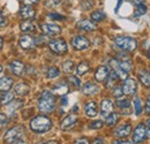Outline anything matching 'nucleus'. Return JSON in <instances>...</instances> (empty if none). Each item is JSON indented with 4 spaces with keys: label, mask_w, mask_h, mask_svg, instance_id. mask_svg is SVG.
Instances as JSON below:
<instances>
[{
    "label": "nucleus",
    "mask_w": 150,
    "mask_h": 144,
    "mask_svg": "<svg viewBox=\"0 0 150 144\" xmlns=\"http://www.w3.org/2000/svg\"><path fill=\"white\" fill-rule=\"evenodd\" d=\"M52 126H53L52 120L46 115H37L33 118L30 121V129L37 134L47 133L49 130H51Z\"/></svg>",
    "instance_id": "obj_1"
},
{
    "label": "nucleus",
    "mask_w": 150,
    "mask_h": 144,
    "mask_svg": "<svg viewBox=\"0 0 150 144\" xmlns=\"http://www.w3.org/2000/svg\"><path fill=\"white\" fill-rule=\"evenodd\" d=\"M56 108V98L54 95L50 91H43L38 98V109L42 113H51Z\"/></svg>",
    "instance_id": "obj_2"
},
{
    "label": "nucleus",
    "mask_w": 150,
    "mask_h": 144,
    "mask_svg": "<svg viewBox=\"0 0 150 144\" xmlns=\"http://www.w3.org/2000/svg\"><path fill=\"white\" fill-rule=\"evenodd\" d=\"M114 44L117 47L124 50V51H135L137 47V42L135 38L129 36H118L114 38Z\"/></svg>",
    "instance_id": "obj_3"
},
{
    "label": "nucleus",
    "mask_w": 150,
    "mask_h": 144,
    "mask_svg": "<svg viewBox=\"0 0 150 144\" xmlns=\"http://www.w3.org/2000/svg\"><path fill=\"white\" fill-rule=\"evenodd\" d=\"M24 135V127L23 126H15L6 131L4 135V141L6 143H13L16 141H21V138Z\"/></svg>",
    "instance_id": "obj_4"
},
{
    "label": "nucleus",
    "mask_w": 150,
    "mask_h": 144,
    "mask_svg": "<svg viewBox=\"0 0 150 144\" xmlns=\"http://www.w3.org/2000/svg\"><path fill=\"white\" fill-rule=\"evenodd\" d=\"M49 47L52 52H54L57 54H64L68 51L67 43L62 38H57V39L50 40L49 42Z\"/></svg>",
    "instance_id": "obj_5"
},
{
    "label": "nucleus",
    "mask_w": 150,
    "mask_h": 144,
    "mask_svg": "<svg viewBox=\"0 0 150 144\" xmlns=\"http://www.w3.org/2000/svg\"><path fill=\"white\" fill-rule=\"evenodd\" d=\"M146 136H147V128L144 126V124H139L137 126L135 127L134 131H133V136H132L133 143L139 144L141 142H143Z\"/></svg>",
    "instance_id": "obj_6"
},
{
    "label": "nucleus",
    "mask_w": 150,
    "mask_h": 144,
    "mask_svg": "<svg viewBox=\"0 0 150 144\" xmlns=\"http://www.w3.org/2000/svg\"><path fill=\"white\" fill-rule=\"evenodd\" d=\"M72 46L77 51H83L90 46V42L87 37L82 36V35H77L72 39Z\"/></svg>",
    "instance_id": "obj_7"
},
{
    "label": "nucleus",
    "mask_w": 150,
    "mask_h": 144,
    "mask_svg": "<svg viewBox=\"0 0 150 144\" xmlns=\"http://www.w3.org/2000/svg\"><path fill=\"white\" fill-rule=\"evenodd\" d=\"M40 30L43 34L47 36H56L61 32V27L54 23H42L40 24Z\"/></svg>",
    "instance_id": "obj_8"
},
{
    "label": "nucleus",
    "mask_w": 150,
    "mask_h": 144,
    "mask_svg": "<svg viewBox=\"0 0 150 144\" xmlns=\"http://www.w3.org/2000/svg\"><path fill=\"white\" fill-rule=\"evenodd\" d=\"M110 68L105 65H102L99 67H97V69L95 71V80L98 82V83H103L108 80V77L110 76Z\"/></svg>",
    "instance_id": "obj_9"
},
{
    "label": "nucleus",
    "mask_w": 150,
    "mask_h": 144,
    "mask_svg": "<svg viewBox=\"0 0 150 144\" xmlns=\"http://www.w3.org/2000/svg\"><path fill=\"white\" fill-rule=\"evenodd\" d=\"M109 65L111 66L113 72L117 74L118 78H120V80H126V78H127L128 73L126 72V71H124V68L121 67V65H120V62H119L118 59H111V60L109 61Z\"/></svg>",
    "instance_id": "obj_10"
},
{
    "label": "nucleus",
    "mask_w": 150,
    "mask_h": 144,
    "mask_svg": "<svg viewBox=\"0 0 150 144\" xmlns=\"http://www.w3.org/2000/svg\"><path fill=\"white\" fill-rule=\"evenodd\" d=\"M137 90V83L134 78H126L122 85V92L126 96H134Z\"/></svg>",
    "instance_id": "obj_11"
},
{
    "label": "nucleus",
    "mask_w": 150,
    "mask_h": 144,
    "mask_svg": "<svg viewBox=\"0 0 150 144\" xmlns=\"http://www.w3.org/2000/svg\"><path fill=\"white\" fill-rule=\"evenodd\" d=\"M19 45L21 49L23 50H30L34 49L36 45V38H34L30 35H23L20 37L19 39Z\"/></svg>",
    "instance_id": "obj_12"
},
{
    "label": "nucleus",
    "mask_w": 150,
    "mask_h": 144,
    "mask_svg": "<svg viewBox=\"0 0 150 144\" xmlns=\"http://www.w3.org/2000/svg\"><path fill=\"white\" fill-rule=\"evenodd\" d=\"M76 28L81 31H86V32H90V31H94L96 30V23H95L93 20H81L76 23Z\"/></svg>",
    "instance_id": "obj_13"
},
{
    "label": "nucleus",
    "mask_w": 150,
    "mask_h": 144,
    "mask_svg": "<svg viewBox=\"0 0 150 144\" xmlns=\"http://www.w3.org/2000/svg\"><path fill=\"white\" fill-rule=\"evenodd\" d=\"M9 69L16 76H22L25 72V65L20 60H13L9 62Z\"/></svg>",
    "instance_id": "obj_14"
},
{
    "label": "nucleus",
    "mask_w": 150,
    "mask_h": 144,
    "mask_svg": "<svg viewBox=\"0 0 150 144\" xmlns=\"http://www.w3.org/2000/svg\"><path fill=\"white\" fill-rule=\"evenodd\" d=\"M76 122H77V116L75 114H69L62 119V121L60 124V128L62 130H68V129L73 128L76 125Z\"/></svg>",
    "instance_id": "obj_15"
},
{
    "label": "nucleus",
    "mask_w": 150,
    "mask_h": 144,
    "mask_svg": "<svg viewBox=\"0 0 150 144\" xmlns=\"http://www.w3.org/2000/svg\"><path fill=\"white\" fill-rule=\"evenodd\" d=\"M113 112V102L109 98H104L100 103V114L103 116H108Z\"/></svg>",
    "instance_id": "obj_16"
},
{
    "label": "nucleus",
    "mask_w": 150,
    "mask_h": 144,
    "mask_svg": "<svg viewBox=\"0 0 150 144\" xmlns=\"http://www.w3.org/2000/svg\"><path fill=\"white\" fill-rule=\"evenodd\" d=\"M20 15L23 18H25V20H31V18H35L36 11H35V8L31 5H25V6H22L21 7Z\"/></svg>",
    "instance_id": "obj_17"
},
{
    "label": "nucleus",
    "mask_w": 150,
    "mask_h": 144,
    "mask_svg": "<svg viewBox=\"0 0 150 144\" xmlns=\"http://www.w3.org/2000/svg\"><path fill=\"white\" fill-rule=\"evenodd\" d=\"M132 131V126L131 124H124L121 126H119L118 128H115L114 130V135L117 137H120V138H124V137H127Z\"/></svg>",
    "instance_id": "obj_18"
},
{
    "label": "nucleus",
    "mask_w": 150,
    "mask_h": 144,
    "mask_svg": "<svg viewBox=\"0 0 150 144\" xmlns=\"http://www.w3.org/2000/svg\"><path fill=\"white\" fill-rule=\"evenodd\" d=\"M82 92L87 96H95L99 92V87L97 84L93 83V82H87L82 87Z\"/></svg>",
    "instance_id": "obj_19"
},
{
    "label": "nucleus",
    "mask_w": 150,
    "mask_h": 144,
    "mask_svg": "<svg viewBox=\"0 0 150 144\" xmlns=\"http://www.w3.org/2000/svg\"><path fill=\"white\" fill-rule=\"evenodd\" d=\"M84 113H86V115L89 116V118H95V116L98 114L97 104H96L95 102H93V100L88 102V103L84 105Z\"/></svg>",
    "instance_id": "obj_20"
},
{
    "label": "nucleus",
    "mask_w": 150,
    "mask_h": 144,
    "mask_svg": "<svg viewBox=\"0 0 150 144\" xmlns=\"http://www.w3.org/2000/svg\"><path fill=\"white\" fill-rule=\"evenodd\" d=\"M13 78L9 76H4L0 78V91L1 92H7L11 90V88L13 87Z\"/></svg>",
    "instance_id": "obj_21"
},
{
    "label": "nucleus",
    "mask_w": 150,
    "mask_h": 144,
    "mask_svg": "<svg viewBox=\"0 0 150 144\" xmlns=\"http://www.w3.org/2000/svg\"><path fill=\"white\" fill-rule=\"evenodd\" d=\"M35 29H36V25L31 20H25L20 23V30L23 32H33L35 31Z\"/></svg>",
    "instance_id": "obj_22"
},
{
    "label": "nucleus",
    "mask_w": 150,
    "mask_h": 144,
    "mask_svg": "<svg viewBox=\"0 0 150 144\" xmlns=\"http://www.w3.org/2000/svg\"><path fill=\"white\" fill-rule=\"evenodd\" d=\"M15 99V91H7L0 97V105H8Z\"/></svg>",
    "instance_id": "obj_23"
},
{
    "label": "nucleus",
    "mask_w": 150,
    "mask_h": 144,
    "mask_svg": "<svg viewBox=\"0 0 150 144\" xmlns=\"http://www.w3.org/2000/svg\"><path fill=\"white\" fill-rule=\"evenodd\" d=\"M15 95H18V96H25V95H28L29 93V91H30V87L27 84V83H24V82H21L19 84H16L15 85Z\"/></svg>",
    "instance_id": "obj_24"
},
{
    "label": "nucleus",
    "mask_w": 150,
    "mask_h": 144,
    "mask_svg": "<svg viewBox=\"0 0 150 144\" xmlns=\"http://www.w3.org/2000/svg\"><path fill=\"white\" fill-rule=\"evenodd\" d=\"M139 80L146 88H150V72L149 71H141L139 74Z\"/></svg>",
    "instance_id": "obj_25"
},
{
    "label": "nucleus",
    "mask_w": 150,
    "mask_h": 144,
    "mask_svg": "<svg viewBox=\"0 0 150 144\" xmlns=\"http://www.w3.org/2000/svg\"><path fill=\"white\" fill-rule=\"evenodd\" d=\"M69 90V87H68V84L67 83H64V82H60V83H58L56 87L53 88V92H56L58 95H60V96H64V95H66L67 92Z\"/></svg>",
    "instance_id": "obj_26"
},
{
    "label": "nucleus",
    "mask_w": 150,
    "mask_h": 144,
    "mask_svg": "<svg viewBox=\"0 0 150 144\" xmlns=\"http://www.w3.org/2000/svg\"><path fill=\"white\" fill-rule=\"evenodd\" d=\"M89 69H90L89 64H88L87 61H82V62H80V64L77 65V67H76V74H77L79 76H82V75H84V74H87V73L89 72Z\"/></svg>",
    "instance_id": "obj_27"
},
{
    "label": "nucleus",
    "mask_w": 150,
    "mask_h": 144,
    "mask_svg": "<svg viewBox=\"0 0 150 144\" xmlns=\"http://www.w3.org/2000/svg\"><path fill=\"white\" fill-rule=\"evenodd\" d=\"M23 104H24V102L22 100V99H14L11 104H8V111H9V113L12 114L13 112H15L16 109H19L23 106Z\"/></svg>",
    "instance_id": "obj_28"
},
{
    "label": "nucleus",
    "mask_w": 150,
    "mask_h": 144,
    "mask_svg": "<svg viewBox=\"0 0 150 144\" xmlns=\"http://www.w3.org/2000/svg\"><path fill=\"white\" fill-rule=\"evenodd\" d=\"M119 118H120V115H119L118 113L112 112L111 114H109V115L105 118V124H106L108 126H114V125L119 121Z\"/></svg>",
    "instance_id": "obj_29"
},
{
    "label": "nucleus",
    "mask_w": 150,
    "mask_h": 144,
    "mask_svg": "<svg viewBox=\"0 0 150 144\" xmlns=\"http://www.w3.org/2000/svg\"><path fill=\"white\" fill-rule=\"evenodd\" d=\"M115 105L121 109H126V108H129L131 106V100L128 98H118L115 102Z\"/></svg>",
    "instance_id": "obj_30"
},
{
    "label": "nucleus",
    "mask_w": 150,
    "mask_h": 144,
    "mask_svg": "<svg viewBox=\"0 0 150 144\" xmlns=\"http://www.w3.org/2000/svg\"><path fill=\"white\" fill-rule=\"evenodd\" d=\"M61 67H62V71L65 73H67V74H71V73L74 71V61H72V60H66V61H64L62 62V65H61Z\"/></svg>",
    "instance_id": "obj_31"
},
{
    "label": "nucleus",
    "mask_w": 150,
    "mask_h": 144,
    "mask_svg": "<svg viewBox=\"0 0 150 144\" xmlns=\"http://www.w3.org/2000/svg\"><path fill=\"white\" fill-rule=\"evenodd\" d=\"M90 18L91 20L94 21V22H102L104 18H105V14H104V12L103 11H95L91 13V15H90Z\"/></svg>",
    "instance_id": "obj_32"
},
{
    "label": "nucleus",
    "mask_w": 150,
    "mask_h": 144,
    "mask_svg": "<svg viewBox=\"0 0 150 144\" xmlns=\"http://www.w3.org/2000/svg\"><path fill=\"white\" fill-rule=\"evenodd\" d=\"M147 13V6L144 4H139L134 11V16H142Z\"/></svg>",
    "instance_id": "obj_33"
},
{
    "label": "nucleus",
    "mask_w": 150,
    "mask_h": 144,
    "mask_svg": "<svg viewBox=\"0 0 150 144\" xmlns=\"http://www.w3.org/2000/svg\"><path fill=\"white\" fill-rule=\"evenodd\" d=\"M60 75V71L57 68L56 66H52V67H50L49 69H47V72H46V76H47V78H56Z\"/></svg>",
    "instance_id": "obj_34"
},
{
    "label": "nucleus",
    "mask_w": 150,
    "mask_h": 144,
    "mask_svg": "<svg viewBox=\"0 0 150 144\" xmlns=\"http://www.w3.org/2000/svg\"><path fill=\"white\" fill-rule=\"evenodd\" d=\"M133 104H134V111H135V114H136V115H140V114L142 113V103H141L140 98H137V97H136V98L134 99Z\"/></svg>",
    "instance_id": "obj_35"
},
{
    "label": "nucleus",
    "mask_w": 150,
    "mask_h": 144,
    "mask_svg": "<svg viewBox=\"0 0 150 144\" xmlns=\"http://www.w3.org/2000/svg\"><path fill=\"white\" fill-rule=\"evenodd\" d=\"M68 82L74 85L75 88H80L81 87V80L77 77V75H69L68 76Z\"/></svg>",
    "instance_id": "obj_36"
},
{
    "label": "nucleus",
    "mask_w": 150,
    "mask_h": 144,
    "mask_svg": "<svg viewBox=\"0 0 150 144\" xmlns=\"http://www.w3.org/2000/svg\"><path fill=\"white\" fill-rule=\"evenodd\" d=\"M117 77H118V76H117V74H115L114 72H112L111 74H110V76H109V77H108V80L105 81V82H106V84H105V85H106V88H111V87L114 85V82H115Z\"/></svg>",
    "instance_id": "obj_37"
},
{
    "label": "nucleus",
    "mask_w": 150,
    "mask_h": 144,
    "mask_svg": "<svg viewBox=\"0 0 150 144\" xmlns=\"http://www.w3.org/2000/svg\"><path fill=\"white\" fill-rule=\"evenodd\" d=\"M81 7L84 9V11H89L94 7V1L93 0H82L81 2Z\"/></svg>",
    "instance_id": "obj_38"
},
{
    "label": "nucleus",
    "mask_w": 150,
    "mask_h": 144,
    "mask_svg": "<svg viewBox=\"0 0 150 144\" xmlns=\"http://www.w3.org/2000/svg\"><path fill=\"white\" fill-rule=\"evenodd\" d=\"M103 126H104V122H103L102 120H94V121L89 125V128L96 130V129H100Z\"/></svg>",
    "instance_id": "obj_39"
},
{
    "label": "nucleus",
    "mask_w": 150,
    "mask_h": 144,
    "mask_svg": "<svg viewBox=\"0 0 150 144\" xmlns=\"http://www.w3.org/2000/svg\"><path fill=\"white\" fill-rule=\"evenodd\" d=\"M60 2H61V0H45L44 5L47 8H53V7H57Z\"/></svg>",
    "instance_id": "obj_40"
},
{
    "label": "nucleus",
    "mask_w": 150,
    "mask_h": 144,
    "mask_svg": "<svg viewBox=\"0 0 150 144\" xmlns=\"http://www.w3.org/2000/svg\"><path fill=\"white\" fill-rule=\"evenodd\" d=\"M8 121L9 120H8L7 115L4 114V113H0V129H2V128H5V127L7 126Z\"/></svg>",
    "instance_id": "obj_41"
},
{
    "label": "nucleus",
    "mask_w": 150,
    "mask_h": 144,
    "mask_svg": "<svg viewBox=\"0 0 150 144\" xmlns=\"http://www.w3.org/2000/svg\"><path fill=\"white\" fill-rule=\"evenodd\" d=\"M7 24H8L7 18H6V16H5V14L2 13V11L0 9V28H5Z\"/></svg>",
    "instance_id": "obj_42"
},
{
    "label": "nucleus",
    "mask_w": 150,
    "mask_h": 144,
    "mask_svg": "<svg viewBox=\"0 0 150 144\" xmlns=\"http://www.w3.org/2000/svg\"><path fill=\"white\" fill-rule=\"evenodd\" d=\"M47 18H51V20H56V21H62V20H65V16H62V15H60V14H57V13H51V14H49Z\"/></svg>",
    "instance_id": "obj_43"
},
{
    "label": "nucleus",
    "mask_w": 150,
    "mask_h": 144,
    "mask_svg": "<svg viewBox=\"0 0 150 144\" xmlns=\"http://www.w3.org/2000/svg\"><path fill=\"white\" fill-rule=\"evenodd\" d=\"M112 93L115 98H120V97L124 95V92H122V88H120V87H115V88L113 89Z\"/></svg>",
    "instance_id": "obj_44"
},
{
    "label": "nucleus",
    "mask_w": 150,
    "mask_h": 144,
    "mask_svg": "<svg viewBox=\"0 0 150 144\" xmlns=\"http://www.w3.org/2000/svg\"><path fill=\"white\" fill-rule=\"evenodd\" d=\"M74 144H90V142H89L88 138H86V137H81V138L75 140Z\"/></svg>",
    "instance_id": "obj_45"
},
{
    "label": "nucleus",
    "mask_w": 150,
    "mask_h": 144,
    "mask_svg": "<svg viewBox=\"0 0 150 144\" xmlns=\"http://www.w3.org/2000/svg\"><path fill=\"white\" fill-rule=\"evenodd\" d=\"M22 2L25 5H35V4L39 2V0H22Z\"/></svg>",
    "instance_id": "obj_46"
},
{
    "label": "nucleus",
    "mask_w": 150,
    "mask_h": 144,
    "mask_svg": "<svg viewBox=\"0 0 150 144\" xmlns=\"http://www.w3.org/2000/svg\"><path fill=\"white\" fill-rule=\"evenodd\" d=\"M146 111L147 113H150V95L147 98V102H146Z\"/></svg>",
    "instance_id": "obj_47"
},
{
    "label": "nucleus",
    "mask_w": 150,
    "mask_h": 144,
    "mask_svg": "<svg viewBox=\"0 0 150 144\" xmlns=\"http://www.w3.org/2000/svg\"><path fill=\"white\" fill-rule=\"evenodd\" d=\"M146 128H147V136L150 138V119H148V121L146 124Z\"/></svg>",
    "instance_id": "obj_48"
},
{
    "label": "nucleus",
    "mask_w": 150,
    "mask_h": 144,
    "mask_svg": "<svg viewBox=\"0 0 150 144\" xmlns=\"http://www.w3.org/2000/svg\"><path fill=\"white\" fill-rule=\"evenodd\" d=\"M93 144H104V141L100 137H96L94 141H93Z\"/></svg>",
    "instance_id": "obj_49"
},
{
    "label": "nucleus",
    "mask_w": 150,
    "mask_h": 144,
    "mask_svg": "<svg viewBox=\"0 0 150 144\" xmlns=\"http://www.w3.org/2000/svg\"><path fill=\"white\" fill-rule=\"evenodd\" d=\"M112 144H133L129 141H114Z\"/></svg>",
    "instance_id": "obj_50"
},
{
    "label": "nucleus",
    "mask_w": 150,
    "mask_h": 144,
    "mask_svg": "<svg viewBox=\"0 0 150 144\" xmlns=\"http://www.w3.org/2000/svg\"><path fill=\"white\" fill-rule=\"evenodd\" d=\"M43 144H59L57 141H47V142H45V143H43Z\"/></svg>",
    "instance_id": "obj_51"
},
{
    "label": "nucleus",
    "mask_w": 150,
    "mask_h": 144,
    "mask_svg": "<svg viewBox=\"0 0 150 144\" xmlns=\"http://www.w3.org/2000/svg\"><path fill=\"white\" fill-rule=\"evenodd\" d=\"M11 144H28V143H25V142H23V141H16V142H13V143H11Z\"/></svg>",
    "instance_id": "obj_52"
},
{
    "label": "nucleus",
    "mask_w": 150,
    "mask_h": 144,
    "mask_svg": "<svg viewBox=\"0 0 150 144\" xmlns=\"http://www.w3.org/2000/svg\"><path fill=\"white\" fill-rule=\"evenodd\" d=\"M2 45H4V39H2V37L0 36V50L2 49Z\"/></svg>",
    "instance_id": "obj_53"
},
{
    "label": "nucleus",
    "mask_w": 150,
    "mask_h": 144,
    "mask_svg": "<svg viewBox=\"0 0 150 144\" xmlns=\"http://www.w3.org/2000/svg\"><path fill=\"white\" fill-rule=\"evenodd\" d=\"M134 1H135V2L139 5V4H143V1H144V0H134Z\"/></svg>",
    "instance_id": "obj_54"
},
{
    "label": "nucleus",
    "mask_w": 150,
    "mask_h": 144,
    "mask_svg": "<svg viewBox=\"0 0 150 144\" xmlns=\"http://www.w3.org/2000/svg\"><path fill=\"white\" fill-rule=\"evenodd\" d=\"M62 104H64V105L67 104V99H66V98H62Z\"/></svg>",
    "instance_id": "obj_55"
},
{
    "label": "nucleus",
    "mask_w": 150,
    "mask_h": 144,
    "mask_svg": "<svg viewBox=\"0 0 150 144\" xmlns=\"http://www.w3.org/2000/svg\"><path fill=\"white\" fill-rule=\"evenodd\" d=\"M2 72V67H1V66H0V73Z\"/></svg>",
    "instance_id": "obj_56"
}]
</instances>
